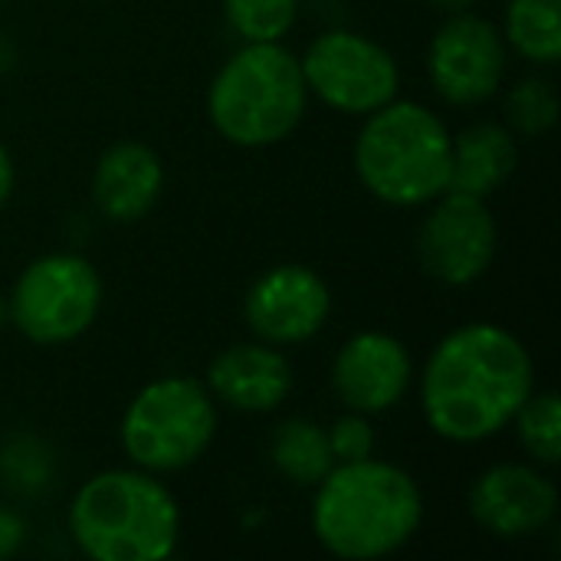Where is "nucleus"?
<instances>
[{
    "mask_svg": "<svg viewBox=\"0 0 561 561\" xmlns=\"http://www.w3.org/2000/svg\"><path fill=\"white\" fill-rule=\"evenodd\" d=\"M454 135L421 102L375 108L355 141V171L362 184L391 207H421L450 184Z\"/></svg>",
    "mask_w": 561,
    "mask_h": 561,
    "instance_id": "39448f33",
    "label": "nucleus"
},
{
    "mask_svg": "<svg viewBox=\"0 0 561 561\" xmlns=\"http://www.w3.org/2000/svg\"><path fill=\"white\" fill-rule=\"evenodd\" d=\"M217 434L214 394L184 375L145 385L122 414V450L138 470L174 473L204 457Z\"/></svg>",
    "mask_w": 561,
    "mask_h": 561,
    "instance_id": "423d86ee",
    "label": "nucleus"
},
{
    "mask_svg": "<svg viewBox=\"0 0 561 561\" xmlns=\"http://www.w3.org/2000/svg\"><path fill=\"white\" fill-rule=\"evenodd\" d=\"M503 39L529 62H559L561 0H510Z\"/></svg>",
    "mask_w": 561,
    "mask_h": 561,
    "instance_id": "a211bd4d",
    "label": "nucleus"
},
{
    "mask_svg": "<svg viewBox=\"0 0 561 561\" xmlns=\"http://www.w3.org/2000/svg\"><path fill=\"white\" fill-rule=\"evenodd\" d=\"M427 72L447 102L477 105L503 85L506 39L490 20L467 10L454 13L431 39Z\"/></svg>",
    "mask_w": 561,
    "mask_h": 561,
    "instance_id": "9d476101",
    "label": "nucleus"
},
{
    "mask_svg": "<svg viewBox=\"0 0 561 561\" xmlns=\"http://www.w3.org/2000/svg\"><path fill=\"white\" fill-rule=\"evenodd\" d=\"M207 391L233 411L266 414L293 394V365L266 342L230 345L210 362Z\"/></svg>",
    "mask_w": 561,
    "mask_h": 561,
    "instance_id": "4468645a",
    "label": "nucleus"
},
{
    "mask_svg": "<svg viewBox=\"0 0 561 561\" xmlns=\"http://www.w3.org/2000/svg\"><path fill=\"white\" fill-rule=\"evenodd\" d=\"M270 460L296 486H316L335 467L329 434L319 424L299 417L279 424V431L273 434Z\"/></svg>",
    "mask_w": 561,
    "mask_h": 561,
    "instance_id": "f3484780",
    "label": "nucleus"
},
{
    "mask_svg": "<svg viewBox=\"0 0 561 561\" xmlns=\"http://www.w3.org/2000/svg\"><path fill=\"white\" fill-rule=\"evenodd\" d=\"M224 16L243 43H279L299 16V0H224Z\"/></svg>",
    "mask_w": 561,
    "mask_h": 561,
    "instance_id": "aec40b11",
    "label": "nucleus"
},
{
    "mask_svg": "<svg viewBox=\"0 0 561 561\" xmlns=\"http://www.w3.org/2000/svg\"><path fill=\"white\" fill-rule=\"evenodd\" d=\"M299 66L306 89L345 115H371L398 99L401 89L394 56L381 43L352 30H329L316 36Z\"/></svg>",
    "mask_w": 561,
    "mask_h": 561,
    "instance_id": "6e6552de",
    "label": "nucleus"
},
{
    "mask_svg": "<svg viewBox=\"0 0 561 561\" xmlns=\"http://www.w3.org/2000/svg\"><path fill=\"white\" fill-rule=\"evenodd\" d=\"M434 3L444 7V10H450V13H463V10L473 7V0H434Z\"/></svg>",
    "mask_w": 561,
    "mask_h": 561,
    "instance_id": "393cba45",
    "label": "nucleus"
},
{
    "mask_svg": "<svg viewBox=\"0 0 561 561\" xmlns=\"http://www.w3.org/2000/svg\"><path fill=\"white\" fill-rule=\"evenodd\" d=\"M23 539H26V523L13 510L0 506V559L16 556L23 549Z\"/></svg>",
    "mask_w": 561,
    "mask_h": 561,
    "instance_id": "5701e85b",
    "label": "nucleus"
},
{
    "mask_svg": "<svg viewBox=\"0 0 561 561\" xmlns=\"http://www.w3.org/2000/svg\"><path fill=\"white\" fill-rule=\"evenodd\" d=\"M102 306V279L85 256L46 253L13 283L10 322L36 345H62L89 332Z\"/></svg>",
    "mask_w": 561,
    "mask_h": 561,
    "instance_id": "0eeeda50",
    "label": "nucleus"
},
{
    "mask_svg": "<svg viewBox=\"0 0 561 561\" xmlns=\"http://www.w3.org/2000/svg\"><path fill=\"white\" fill-rule=\"evenodd\" d=\"M513 168H516L513 131L496 122H477L454 138L447 191L486 201V194H493L513 174Z\"/></svg>",
    "mask_w": 561,
    "mask_h": 561,
    "instance_id": "dca6fc26",
    "label": "nucleus"
},
{
    "mask_svg": "<svg viewBox=\"0 0 561 561\" xmlns=\"http://www.w3.org/2000/svg\"><path fill=\"white\" fill-rule=\"evenodd\" d=\"M536 391L529 348L496 322H470L440 339L421 378L431 431L450 444L496 437Z\"/></svg>",
    "mask_w": 561,
    "mask_h": 561,
    "instance_id": "f257e3e1",
    "label": "nucleus"
},
{
    "mask_svg": "<svg viewBox=\"0 0 561 561\" xmlns=\"http://www.w3.org/2000/svg\"><path fill=\"white\" fill-rule=\"evenodd\" d=\"M496 240V220L483 197L444 191L421 227L417 256L431 279L444 286H470L490 270Z\"/></svg>",
    "mask_w": 561,
    "mask_h": 561,
    "instance_id": "1a4fd4ad",
    "label": "nucleus"
},
{
    "mask_svg": "<svg viewBox=\"0 0 561 561\" xmlns=\"http://www.w3.org/2000/svg\"><path fill=\"white\" fill-rule=\"evenodd\" d=\"M332 312L329 283L302 263H283L253 279L243 299L250 332L266 345H299L312 339Z\"/></svg>",
    "mask_w": 561,
    "mask_h": 561,
    "instance_id": "9b49d317",
    "label": "nucleus"
},
{
    "mask_svg": "<svg viewBox=\"0 0 561 561\" xmlns=\"http://www.w3.org/2000/svg\"><path fill=\"white\" fill-rule=\"evenodd\" d=\"M164 187L161 158L141 141H115L92 171V201L115 224L141 220Z\"/></svg>",
    "mask_w": 561,
    "mask_h": 561,
    "instance_id": "2eb2a0df",
    "label": "nucleus"
},
{
    "mask_svg": "<svg viewBox=\"0 0 561 561\" xmlns=\"http://www.w3.org/2000/svg\"><path fill=\"white\" fill-rule=\"evenodd\" d=\"M516 427H519V440L526 447V454L542 463V467H556L561 460V401L556 391H542V394H529L526 404L516 411Z\"/></svg>",
    "mask_w": 561,
    "mask_h": 561,
    "instance_id": "6ab92c4d",
    "label": "nucleus"
},
{
    "mask_svg": "<svg viewBox=\"0 0 561 561\" xmlns=\"http://www.w3.org/2000/svg\"><path fill=\"white\" fill-rule=\"evenodd\" d=\"M309 89L299 59L279 43H243L207 92L210 125L237 148H270L306 115Z\"/></svg>",
    "mask_w": 561,
    "mask_h": 561,
    "instance_id": "20e7f679",
    "label": "nucleus"
},
{
    "mask_svg": "<svg viewBox=\"0 0 561 561\" xmlns=\"http://www.w3.org/2000/svg\"><path fill=\"white\" fill-rule=\"evenodd\" d=\"M411 355L401 339L388 332L352 335L332 362V388L348 411L365 417L385 414L411 388Z\"/></svg>",
    "mask_w": 561,
    "mask_h": 561,
    "instance_id": "ddd939ff",
    "label": "nucleus"
},
{
    "mask_svg": "<svg viewBox=\"0 0 561 561\" xmlns=\"http://www.w3.org/2000/svg\"><path fill=\"white\" fill-rule=\"evenodd\" d=\"M559 513L556 483L526 463H496L470 490L473 523L496 539H526L546 529Z\"/></svg>",
    "mask_w": 561,
    "mask_h": 561,
    "instance_id": "f8f14e48",
    "label": "nucleus"
},
{
    "mask_svg": "<svg viewBox=\"0 0 561 561\" xmlns=\"http://www.w3.org/2000/svg\"><path fill=\"white\" fill-rule=\"evenodd\" d=\"M69 536L92 561H164L181 542V510L148 470H102L76 490Z\"/></svg>",
    "mask_w": 561,
    "mask_h": 561,
    "instance_id": "7ed1b4c3",
    "label": "nucleus"
},
{
    "mask_svg": "<svg viewBox=\"0 0 561 561\" xmlns=\"http://www.w3.org/2000/svg\"><path fill=\"white\" fill-rule=\"evenodd\" d=\"M325 434H329V447H332L335 463H355V460H368L375 454V431H371L368 417L358 411H348Z\"/></svg>",
    "mask_w": 561,
    "mask_h": 561,
    "instance_id": "4be33fe9",
    "label": "nucleus"
},
{
    "mask_svg": "<svg viewBox=\"0 0 561 561\" xmlns=\"http://www.w3.org/2000/svg\"><path fill=\"white\" fill-rule=\"evenodd\" d=\"M421 523V486L388 460L335 463L316 483L312 533L335 559H388L417 536Z\"/></svg>",
    "mask_w": 561,
    "mask_h": 561,
    "instance_id": "f03ea898",
    "label": "nucleus"
},
{
    "mask_svg": "<svg viewBox=\"0 0 561 561\" xmlns=\"http://www.w3.org/2000/svg\"><path fill=\"white\" fill-rule=\"evenodd\" d=\"M7 319H10V309H7V299L0 296V325H3Z\"/></svg>",
    "mask_w": 561,
    "mask_h": 561,
    "instance_id": "a878e982",
    "label": "nucleus"
},
{
    "mask_svg": "<svg viewBox=\"0 0 561 561\" xmlns=\"http://www.w3.org/2000/svg\"><path fill=\"white\" fill-rule=\"evenodd\" d=\"M10 194H13V158H10V151L0 145V207L10 201Z\"/></svg>",
    "mask_w": 561,
    "mask_h": 561,
    "instance_id": "b1692460",
    "label": "nucleus"
},
{
    "mask_svg": "<svg viewBox=\"0 0 561 561\" xmlns=\"http://www.w3.org/2000/svg\"><path fill=\"white\" fill-rule=\"evenodd\" d=\"M506 115L510 122L526 131V135H542L556 125L559 118V95L556 85L549 79H523L519 85H513L510 99H506Z\"/></svg>",
    "mask_w": 561,
    "mask_h": 561,
    "instance_id": "412c9836",
    "label": "nucleus"
}]
</instances>
